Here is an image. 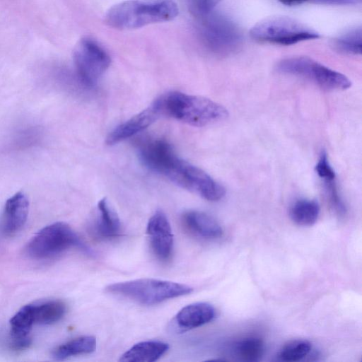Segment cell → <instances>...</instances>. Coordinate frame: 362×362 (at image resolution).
Here are the masks:
<instances>
[{
	"mask_svg": "<svg viewBox=\"0 0 362 362\" xmlns=\"http://www.w3.org/2000/svg\"><path fill=\"white\" fill-rule=\"evenodd\" d=\"M178 13L173 0H127L112 6L105 21L115 29L131 30L172 21Z\"/></svg>",
	"mask_w": 362,
	"mask_h": 362,
	"instance_id": "6da1fadb",
	"label": "cell"
},
{
	"mask_svg": "<svg viewBox=\"0 0 362 362\" xmlns=\"http://www.w3.org/2000/svg\"><path fill=\"white\" fill-rule=\"evenodd\" d=\"M160 115H166L194 127H204L226 119L227 110L204 97L173 91L154 102Z\"/></svg>",
	"mask_w": 362,
	"mask_h": 362,
	"instance_id": "7a4b0ae2",
	"label": "cell"
},
{
	"mask_svg": "<svg viewBox=\"0 0 362 362\" xmlns=\"http://www.w3.org/2000/svg\"><path fill=\"white\" fill-rule=\"evenodd\" d=\"M105 291L144 305H153L189 294L193 288L177 282L144 278L112 284Z\"/></svg>",
	"mask_w": 362,
	"mask_h": 362,
	"instance_id": "3957f363",
	"label": "cell"
},
{
	"mask_svg": "<svg viewBox=\"0 0 362 362\" xmlns=\"http://www.w3.org/2000/svg\"><path fill=\"white\" fill-rule=\"evenodd\" d=\"M72 247L87 253L91 252L68 224L56 222L37 232L28 242L26 252L33 259H47L55 257Z\"/></svg>",
	"mask_w": 362,
	"mask_h": 362,
	"instance_id": "277c9868",
	"label": "cell"
},
{
	"mask_svg": "<svg viewBox=\"0 0 362 362\" xmlns=\"http://www.w3.org/2000/svg\"><path fill=\"white\" fill-rule=\"evenodd\" d=\"M161 175L208 201H218L226 194L225 188L209 174L177 154L168 162Z\"/></svg>",
	"mask_w": 362,
	"mask_h": 362,
	"instance_id": "5b68a950",
	"label": "cell"
},
{
	"mask_svg": "<svg viewBox=\"0 0 362 362\" xmlns=\"http://www.w3.org/2000/svg\"><path fill=\"white\" fill-rule=\"evenodd\" d=\"M199 19L198 35L208 51L216 55L226 56L238 50L242 43V35L230 18L211 12Z\"/></svg>",
	"mask_w": 362,
	"mask_h": 362,
	"instance_id": "8992f818",
	"label": "cell"
},
{
	"mask_svg": "<svg viewBox=\"0 0 362 362\" xmlns=\"http://www.w3.org/2000/svg\"><path fill=\"white\" fill-rule=\"evenodd\" d=\"M250 34L256 40L281 45H291L320 37L315 30L286 16L265 18L256 23L250 29Z\"/></svg>",
	"mask_w": 362,
	"mask_h": 362,
	"instance_id": "52a82bcc",
	"label": "cell"
},
{
	"mask_svg": "<svg viewBox=\"0 0 362 362\" xmlns=\"http://www.w3.org/2000/svg\"><path fill=\"white\" fill-rule=\"evenodd\" d=\"M276 69L283 74L308 79L326 90H346L351 86L349 78L343 74L307 57L281 59L278 62Z\"/></svg>",
	"mask_w": 362,
	"mask_h": 362,
	"instance_id": "ba28073f",
	"label": "cell"
},
{
	"mask_svg": "<svg viewBox=\"0 0 362 362\" xmlns=\"http://www.w3.org/2000/svg\"><path fill=\"white\" fill-rule=\"evenodd\" d=\"M74 62L80 81L86 87H94L108 69L111 59L107 52L96 40L86 37L78 42Z\"/></svg>",
	"mask_w": 362,
	"mask_h": 362,
	"instance_id": "9c48e42d",
	"label": "cell"
},
{
	"mask_svg": "<svg viewBox=\"0 0 362 362\" xmlns=\"http://www.w3.org/2000/svg\"><path fill=\"white\" fill-rule=\"evenodd\" d=\"M146 233L156 257L160 261L169 259L173 248V234L164 212L157 211L149 218Z\"/></svg>",
	"mask_w": 362,
	"mask_h": 362,
	"instance_id": "30bf717a",
	"label": "cell"
},
{
	"mask_svg": "<svg viewBox=\"0 0 362 362\" xmlns=\"http://www.w3.org/2000/svg\"><path fill=\"white\" fill-rule=\"evenodd\" d=\"M160 115L154 103L115 128L107 136L106 143L112 145L143 131Z\"/></svg>",
	"mask_w": 362,
	"mask_h": 362,
	"instance_id": "8fae6325",
	"label": "cell"
},
{
	"mask_svg": "<svg viewBox=\"0 0 362 362\" xmlns=\"http://www.w3.org/2000/svg\"><path fill=\"white\" fill-rule=\"evenodd\" d=\"M213 305L205 302H198L182 308L175 316L173 324L180 332H185L210 322L215 317Z\"/></svg>",
	"mask_w": 362,
	"mask_h": 362,
	"instance_id": "7c38bea8",
	"label": "cell"
},
{
	"mask_svg": "<svg viewBox=\"0 0 362 362\" xmlns=\"http://www.w3.org/2000/svg\"><path fill=\"white\" fill-rule=\"evenodd\" d=\"M35 324L34 304L24 305L11 317V346L14 350L22 351L30 346V332Z\"/></svg>",
	"mask_w": 362,
	"mask_h": 362,
	"instance_id": "4fadbf2b",
	"label": "cell"
},
{
	"mask_svg": "<svg viewBox=\"0 0 362 362\" xmlns=\"http://www.w3.org/2000/svg\"><path fill=\"white\" fill-rule=\"evenodd\" d=\"M29 202L22 192H16L5 203L4 210V230L13 235L21 230L28 216Z\"/></svg>",
	"mask_w": 362,
	"mask_h": 362,
	"instance_id": "5bb4252c",
	"label": "cell"
},
{
	"mask_svg": "<svg viewBox=\"0 0 362 362\" xmlns=\"http://www.w3.org/2000/svg\"><path fill=\"white\" fill-rule=\"evenodd\" d=\"M182 221L187 230L203 238H219L223 233L219 223L204 212L188 211L182 215Z\"/></svg>",
	"mask_w": 362,
	"mask_h": 362,
	"instance_id": "9a60e30c",
	"label": "cell"
},
{
	"mask_svg": "<svg viewBox=\"0 0 362 362\" xmlns=\"http://www.w3.org/2000/svg\"><path fill=\"white\" fill-rule=\"evenodd\" d=\"M98 212L93 229V234L100 239H110L118 236L121 232V223L117 213L105 198L98 202Z\"/></svg>",
	"mask_w": 362,
	"mask_h": 362,
	"instance_id": "2e32d148",
	"label": "cell"
},
{
	"mask_svg": "<svg viewBox=\"0 0 362 362\" xmlns=\"http://www.w3.org/2000/svg\"><path fill=\"white\" fill-rule=\"evenodd\" d=\"M169 349L167 343L160 341H145L139 342L126 352L119 358L124 362H153L159 359Z\"/></svg>",
	"mask_w": 362,
	"mask_h": 362,
	"instance_id": "e0dca14e",
	"label": "cell"
},
{
	"mask_svg": "<svg viewBox=\"0 0 362 362\" xmlns=\"http://www.w3.org/2000/svg\"><path fill=\"white\" fill-rule=\"evenodd\" d=\"M96 339L93 336H82L68 341L57 346L52 357L62 361L69 357L93 353L96 349Z\"/></svg>",
	"mask_w": 362,
	"mask_h": 362,
	"instance_id": "ac0fdd59",
	"label": "cell"
},
{
	"mask_svg": "<svg viewBox=\"0 0 362 362\" xmlns=\"http://www.w3.org/2000/svg\"><path fill=\"white\" fill-rule=\"evenodd\" d=\"M320 208L315 200L302 199L296 201L290 209L292 221L298 226H310L317 220Z\"/></svg>",
	"mask_w": 362,
	"mask_h": 362,
	"instance_id": "d6986e66",
	"label": "cell"
},
{
	"mask_svg": "<svg viewBox=\"0 0 362 362\" xmlns=\"http://www.w3.org/2000/svg\"><path fill=\"white\" fill-rule=\"evenodd\" d=\"M66 312V304L57 300L34 304L35 323L42 325L54 324L59 321Z\"/></svg>",
	"mask_w": 362,
	"mask_h": 362,
	"instance_id": "ffe728a7",
	"label": "cell"
},
{
	"mask_svg": "<svg viewBox=\"0 0 362 362\" xmlns=\"http://www.w3.org/2000/svg\"><path fill=\"white\" fill-rule=\"evenodd\" d=\"M361 28H355L337 37L332 43L337 51L348 54H361Z\"/></svg>",
	"mask_w": 362,
	"mask_h": 362,
	"instance_id": "44dd1931",
	"label": "cell"
},
{
	"mask_svg": "<svg viewBox=\"0 0 362 362\" xmlns=\"http://www.w3.org/2000/svg\"><path fill=\"white\" fill-rule=\"evenodd\" d=\"M264 343L257 337H247L240 341L235 346L236 355L245 361H257L264 354Z\"/></svg>",
	"mask_w": 362,
	"mask_h": 362,
	"instance_id": "7402d4cb",
	"label": "cell"
},
{
	"mask_svg": "<svg viewBox=\"0 0 362 362\" xmlns=\"http://www.w3.org/2000/svg\"><path fill=\"white\" fill-rule=\"evenodd\" d=\"M312 349V344L306 339H293L286 343L279 353L284 361H298L307 356Z\"/></svg>",
	"mask_w": 362,
	"mask_h": 362,
	"instance_id": "603a6c76",
	"label": "cell"
},
{
	"mask_svg": "<svg viewBox=\"0 0 362 362\" xmlns=\"http://www.w3.org/2000/svg\"><path fill=\"white\" fill-rule=\"evenodd\" d=\"M324 184L332 207L338 215L344 216L346 214V209L339 194L335 180L325 182Z\"/></svg>",
	"mask_w": 362,
	"mask_h": 362,
	"instance_id": "cb8c5ba5",
	"label": "cell"
},
{
	"mask_svg": "<svg viewBox=\"0 0 362 362\" xmlns=\"http://www.w3.org/2000/svg\"><path fill=\"white\" fill-rule=\"evenodd\" d=\"M220 1L221 0H189V11L195 17L201 18L213 12Z\"/></svg>",
	"mask_w": 362,
	"mask_h": 362,
	"instance_id": "d4e9b609",
	"label": "cell"
},
{
	"mask_svg": "<svg viewBox=\"0 0 362 362\" xmlns=\"http://www.w3.org/2000/svg\"><path fill=\"white\" fill-rule=\"evenodd\" d=\"M315 172L323 182L335 180V172L328 160L326 153L324 151L322 152L317 162Z\"/></svg>",
	"mask_w": 362,
	"mask_h": 362,
	"instance_id": "484cf974",
	"label": "cell"
},
{
	"mask_svg": "<svg viewBox=\"0 0 362 362\" xmlns=\"http://www.w3.org/2000/svg\"><path fill=\"white\" fill-rule=\"evenodd\" d=\"M318 3L330 4H357L361 2V0H308Z\"/></svg>",
	"mask_w": 362,
	"mask_h": 362,
	"instance_id": "4316f807",
	"label": "cell"
},
{
	"mask_svg": "<svg viewBox=\"0 0 362 362\" xmlns=\"http://www.w3.org/2000/svg\"><path fill=\"white\" fill-rule=\"evenodd\" d=\"M281 4L288 6H294L303 4L308 0H276Z\"/></svg>",
	"mask_w": 362,
	"mask_h": 362,
	"instance_id": "83f0119b",
	"label": "cell"
}]
</instances>
